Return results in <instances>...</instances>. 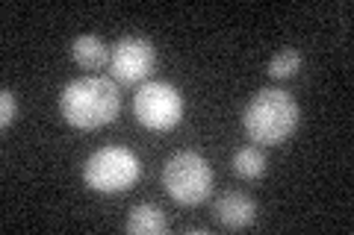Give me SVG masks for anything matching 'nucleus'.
<instances>
[{
  "label": "nucleus",
  "mask_w": 354,
  "mask_h": 235,
  "mask_svg": "<svg viewBox=\"0 0 354 235\" xmlns=\"http://www.w3.org/2000/svg\"><path fill=\"white\" fill-rule=\"evenodd\" d=\"M118 109V88L106 76H77L59 94V115L74 130H97L113 124Z\"/></svg>",
  "instance_id": "f257e3e1"
},
{
  "label": "nucleus",
  "mask_w": 354,
  "mask_h": 235,
  "mask_svg": "<svg viewBox=\"0 0 354 235\" xmlns=\"http://www.w3.org/2000/svg\"><path fill=\"white\" fill-rule=\"evenodd\" d=\"M298 103L290 92L283 88H260L257 94L248 100L242 124L251 141L257 144H281L295 132L298 127Z\"/></svg>",
  "instance_id": "f03ea898"
},
{
  "label": "nucleus",
  "mask_w": 354,
  "mask_h": 235,
  "mask_svg": "<svg viewBox=\"0 0 354 235\" xmlns=\"http://www.w3.org/2000/svg\"><path fill=\"white\" fill-rule=\"evenodd\" d=\"M142 165L139 156L130 147H121V144H106V147H97L83 165V180L86 185L97 194H118L130 188L139 180Z\"/></svg>",
  "instance_id": "7ed1b4c3"
},
{
  "label": "nucleus",
  "mask_w": 354,
  "mask_h": 235,
  "mask_svg": "<svg viewBox=\"0 0 354 235\" xmlns=\"http://www.w3.org/2000/svg\"><path fill=\"white\" fill-rule=\"evenodd\" d=\"M162 185L169 197L180 206H198L204 203L213 192V167L195 150L174 153L162 167Z\"/></svg>",
  "instance_id": "20e7f679"
},
{
  "label": "nucleus",
  "mask_w": 354,
  "mask_h": 235,
  "mask_svg": "<svg viewBox=\"0 0 354 235\" xmlns=\"http://www.w3.org/2000/svg\"><path fill=\"white\" fill-rule=\"evenodd\" d=\"M133 115L145 130L153 132L174 130L183 118V97L171 83L151 80L133 97Z\"/></svg>",
  "instance_id": "39448f33"
},
{
  "label": "nucleus",
  "mask_w": 354,
  "mask_h": 235,
  "mask_svg": "<svg viewBox=\"0 0 354 235\" xmlns=\"http://www.w3.org/2000/svg\"><path fill=\"white\" fill-rule=\"evenodd\" d=\"M153 62H157V50L153 41L145 36H124L113 50H109V71L118 83H139L151 74Z\"/></svg>",
  "instance_id": "423d86ee"
},
{
  "label": "nucleus",
  "mask_w": 354,
  "mask_h": 235,
  "mask_svg": "<svg viewBox=\"0 0 354 235\" xmlns=\"http://www.w3.org/2000/svg\"><path fill=\"white\" fill-rule=\"evenodd\" d=\"M213 212H216V221L225 229H245L257 218V203L242 192H227L216 200Z\"/></svg>",
  "instance_id": "0eeeda50"
},
{
  "label": "nucleus",
  "mask_w": 354,
  "mask_h": 235,
  "mask_svg": "<svg viewBox=\"0 0 354 235\" xmlns=\"http://www.w3.org/2000/svg\"><path fill=\"white\" fill-rule=\"evenodd\" d=\"M127 232L133 235H162L165 232V212L153 203H139L127 215Z\"/></svg>",
  "instance_id": "6e6552de"
},
{
  "label": "nucleus",
  "mask_w": 354,
  "mask_h": 235,
  "mask_svg": "<svg viewBox=\"0 0 354 235\" xmlns=\"http://www.w3.org/2000/svg\"><path fill=\"white\" fill-rule=\"evenodd\" d=\"M71 56H74V62L80 65V68L86 71H97V68H104L106 65V44L97 39V36H77L74 39V48H71Z\"/></svg>",
  "instance_id": "1a4fd4ad"
},
{
  "label": "nucleus",
  "mask_w": 354,
  "mask_h": 235,
  "mask_svg": "<svg viewBox=\"0 0 354 235\" xmlns=\"http://www.w3.org/2000/svg\"><path fill=\"white\" fill-rule=\"evenodd\" d=\"M234 171H236V176H242V180H257V176H263V171H266L263 150L254 147V144L239 147L234 153Z\"/></svg>",
  "instance_id": "9d476101"
},
{
  "label": "nucleus",
  "mask_w": 354,
  "mask_h": 235,
  "mask_svg": "<svg viewBox=\"0 0 354 235\" xmlns=\"http://www.w3.org/2000/svg\"><path fill=\"white\" fill-rule=\"evenodd\" d=\"M298 71H301V53H298L295 48L278 50L269 62V74L274 76V80H290V76H295Z\"/></svg>",
  "instance_id": "9b49d317"
},
{
  "label": "nucleus",
  "mask_w": 354,
  "mask_h": 235,
  "mask_svg": "<svg viewBox=\"0 0 354 235\" xmlns=\"http://www.w3.org/2000/svg\"><path fill=\"white\" fill-rule=\"evenodd\" d=\"M15 121H18V100L9 88H3L0 92V127H12Z\"/></svg>",
  "instance_id": "f8f14e48"
}]
</instances>
